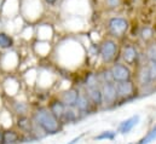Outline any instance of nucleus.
Returning a JSON list of instances; mask_svg holds the SVG:
<instances>
[{
  "instance_id": "nucleus-24",
  "label": "nucleus",
  "mask_w": 156,
  "mask_h": 144,
  "mask_svg": "<svg viewBox=\"0 0 156 144\" xmlns=\"http://www.w3.org/2000/svg\"><path fill=\"white\" fill-rule=\"evenodd\" d=\"M116 136V132L115 131H104L102 133H99L98 136L94 137L96 141H104V139H108V141H113Z\"/></svg>"
},
{
  "instance_id": "nucleus-6",
  "label": "nucleus",
  "mask_w": 156,
  "mask_h": 144,
  "mask_svg": "<svg viewBox=\"0 0 156 144\" xmlns=\"http://www.w3.org/2000/svg\"><path fill=\"white\" fill-rule=\"evenodd\" d=\"M109 69L112 72L114 82H122V81H129V80H132V70L126 64L114 63Z\"/></svg>"
},
{
  "instance_id": "nucleus-31",
  "label": "nucleus",
  "mask_w": 156,
  "mask_h": 144,
  "mask_svg": "<svg viewBox=\"0 0 156 144\" xmlns=\"http://www.w3.org/2000/svg\"><path fill=\"white\" fill-rule=\"evenodd\" d=\"M129 144H131V143H129Z\"/></svg>"
},
{
  "instance_id": "nucleus-23",
  "label": "nucleus",
  "mask_w": 156,
  "mask_h": 144,
  "mask_svg": "<svg viewBox=\"0 0 156 144\" xmlns=\"http://www.w3.org/2000/svg\"><path fill=\"white\" fill-rule=\"evenodd\" d=\"M98 84H99V80H98V76H97V74L90 73V74L86 76V80H85V85H86V87L98 86Z\"/></svg>"
},
{
  "instance_id": "nucleus-8",
  "label": "nucleus",
  "mask_w": 156,
  "mask_h": 144,
  "mask_svg": "<svg viewBox=\"0 0 156 144\" xmlns=\"http://www.w3.org/2000/svg\"><path fill=\"white\" fill-rule=\"evenodd\" d=\"M85 93L94 107H99V106L103 104V97H102V91H101L99 86L86 87Z\"/></svg>"
},
{
  "instance_id": "nucleus-12",
  "label": "nucleus",
  "mask_w": 156,
  "mask_h": 144,
  "mask_svg": "<svg viewBox=\"0 0 156 144\" xmlns=\"http://www.w3.org/2000/svg\"><path fill=\"white\" fill-rule=\"evenodd\" d=\"M139 122V115H133L131 117H128L127 120L122 121L119 125V132L122 135H126L128 132H131L133 130V127Z\"/></svg>"
},
{
  "instance_id": "nucleus-7",
  "label": "nucleus",
  "mask_w": 156,
  "mask_h": 144,
  "mask_svg": "<svg viewBox=\"0 0 156 144\" xmlns=\"http://www.w3.org/2000/svg\"><path fill=\"white\" fill-rule=\"evenodd\" d=\"M121 57H122V61L125 62L126 66H128V67L137 66L138 64V61H139L138 49L134 45H126L122 49Z\"/></svg>"
},
{
  "instance_id": "nucleus-20",
  "label": "nucleus",
  "mask_w": 156,
  "mask_h": 144,
  "mask_svg": "<svg viewBox=\"0 0 156 144\" xmlns=\"http://www.w3.org/2000/svg\"><path fill=\"white\" fill-rule=\"evenodd\" d=\"M145 58L148 62H156V42H149L145 49Z\"/></svg>"
},
{
  "instance_id": "nucleus-10",
  "label": "nucleus",
  "mask_w": 156,
  "mask_h": 144,
  "mask_svg": "<svg viewBox=\"0 0 156 144\" xmlns=\"http://www.w3.org/2000/svg\"><path fill=\"white\" fill-rule=\"evenodd\" d=\"M137 84L140 87L148 86L151 84V77H150V73H149V68L147 64H143L138 68L137 72Z\"/></svg>"
},
{
  "instance_id": "nucleus-9",
  "label": "nucleus",
  "mask_w": 156,
  "mask_h": 144,
  "mask_svg": "<svg viewBox=\"0 0 156 144\" xmlns=\"http://www.w3.org/2000/svg\"><path fill=\"white\" fill-rule=\"evenodd\" d=\"M79 90L76 88H70V90H67L64 91L61 97H59V101L66 106V107H75V103L78 101L79 97Z\"/></svg>"
},
{
  "instance_id": "nucleus-11",
  "label": "nucleus",
  "mask_w": 156,
  "mask_h": 144,
  "mask_svg": "<svg viewBox=\"0 0 156 144\" xmlns=\"http://www.w3.org/2000/svg\"><path fill=\"white\" fill-rule=\"evenodd\" d=\"M93 104L91 103V101L88 99V97L86 96V93H79L78 101L75 103V108L78 109L80 113H83V114H87L92 110Z\"/></svg>"
},
{
  "instance_id": "nucleus-3",
  "label": "nucleus",
  "mask_w": 156,
  "mask_h": 144,
  "mask_svg": "<svg viewBox=\"0 0 156 144\" xmlns=\"http://www.w3.org/2000/svg\"><path fill=\"white\" fill-rule=\"evenodd\" d=\"M107 28H108V33L114 39H121L128 32L129 22L125 17L115 16V17H112L108 20Z\"/></svg>"
},
{
  "instance_id": "nucleus-21",
  "label": "nucleus",
  "mask_w": 156,
  "mask_h": 144,
  "mask_svg": "<svg viewBox=\"0 0 156 144\" xmlns=\"http://www.w3.org/2000/svg\"><path fill=\"white\" fill-rule=\"evenodd\" d=\"M97 76H98V80H99L101 84H104V82H114L110 69H104V70H102L99 74H97Z\"/></svg>"
},
{
  "instance_id": "nucleus-18",
  "label": "nucleus",
  "mask_w": 156,
  "mask_h": 144,
  "mask_svg": "<svg viewBox=\"0 0 156 144\" xmlns=\"http://www.w3.org/2000/svg\"><path fill=\"white\" fill-rule=\"evenodd\" d=\"M12 111L17 114V116H26L29 113V106L24 102H13L12 103Z\"/></svg>"
},
{
  "instance_id": "nucleus-25",
  "label": "nucleus",
  "mask_w": 156,
  "mask_h": 144,
  "mask_svg": "<svg viewBox=\"0 0 156 144\" xmlns=\"http://www.w3.org/2000/svg\"><path fill=\"white\" fill-rule=\"evenodd\" d=\"M147 66H148V68H149L151 82H156V62H148Z\"/></svg>"
},
{
  "instance_id": "nucleus-27",
  "label": "nucleus",
  "mask_w": 156,
  "mask_h": 144,
  "mask_svg": "<svg viewBox=\"0 0 156 144\" xmlns=\"http://www.w3.org/2000/svg\"><path fill=\"white\" fill-rule=\"evenodd\" d=\"M58 1H59V0H44V2H45L46 5H48V6H53V5H56Z\"/></svg>"
},
{
  "instance_id": "nucleus-1",
  "label": "nucleus",
  "mask_w": 156,
  "mask_h": 144,
  "mask_svg": "<svg viewBox=\"0 0 156 144\" xmlns=\"http://www.w3.org/2000/svg\"><path fill=\"white\" fill-rule=\"evenodd\" d=\"M32 119L46 132V135H56L63 128V122L58 120L46 107H39L35 109L32 115Z\"/></svg>"
},
{
  "instance_id": "nucleus-28",
  "label": "nucleus",
  "mask_w": 156,
  "mask_h": 144,
  "mask_svg": "<svg viewBox=\"0 0 156 144\" xmlns=\"http://www.w3.org/2000/svg\"><path fill=\"white\" fill-rule=\"evenodd\" d=\"M81 137H82V136H79V137H76V138H74V139H73L70 143H68V144H75L76 142H79V141L81 139Z\"/></svg>"
},
{
  "instance_id": "nucleus-29",
  "label": "nucleus",
  "mask_w": 156,
  "mask_h": 144,
  "mask_svg": "<svg viewBox=\"0 0 156 144\" xmlns=\"http://www.w3.org/2000/svg\"><path fill=\"white\" fill-rule=\"evenodd\" d=\"M0 144H4V137H2V130L0 128Z\"/></svg>"
},
{
  "instance_id": "nucleus-13",
  "label": "nucleus",
  "mask_w": 156,
  "mask_h": 144,
  "mask_svg": "<svg viewBox=\"0 0 156 144\" xmlns=\"http://www.w3.org/2000/svg\"><path fill=\"white\" fill-rule=\"evenodd\" d=\"M33 124H34L33 119L29 117L28 115H26V116H18L17 117V126H18V128L22 132L27 133V135H30L32 128H33Z\"/></svg>"
},
{
  "instance_id": "nucleus-15",
  "label": "nucleus",
  "mask_w": 156,
  "mask_h": 144,
  "mask_svg": "<svg viewBox=\"0 0 156 144\" xmlns=\"http://www.w3.org/2000/svg\"><path fill=\"white\" fill-rule=\"evenodd\" d=\"M139 38L145 44L151 42L154 40V38H155V29L153 27H150V26H143L139 29Z\"/></svg>"
},
{
  "instance_id": "nucleus-5",
  "label": "nucleus",
  "mask_w": 156,
  "mask_h": 144,
  "mask_svg": "<svg viewBox=\"0 0 156 144\" xmlns=\"http://www.w3.org/2000/svg\"><path fill=\"white\" fill-rule=\"evenodd\" d=\"M101 91H102V97H103V104L105 107H113V106L116 104L119 98H117L115 82H104V84H102Z\"/></svg>"
},
{
  "instance_id": "nucleus-14",
  "label": "nucleus",
  "mask_w": 156,
  "mask_h": 144,
  "mask_svg": "<svg viewBox=\"0 0 156 144\" xmlns=\"http://www.w3.org/2000/svg\"><path fill=\"white\" fill-rule=\"evenodd\" d=\"M66 108H67V107H66L59 99H55V101H52V102L50 103V106H48L50 111H51L58 120H61V121H62L63 114H64V111H66Z\"/></svg>"
},
{
  "instance_id": "nucleus-17",
  "label": "nucleus",
  "mask_w": 156,
  "mask_h": 144,
  "mask_svg": "<svg viewBox=\"0 0 156 144\" xmlns=\"http://www.w3.org/2000/svg\"><path fill=\"white\" fill-rule=\"evenodd\" d=\"M15 45V40L12 35L5 32H0V49L1 50H10Z\"/></svg>"
},
{
  "instance_id": "nucleus-19",
  "label": "nucleus",
  "mask_w": 156,
  "mask_h": 144,
  "mask_svg": "<svg viewBox=\"0 0 156 144\" xmlns=\"http://www.w3.org/2000/svg\"><path fill=\"white\" fill-rule=\"evenodd\" d=\"M2 137H4V144H16L20 142V135L12 130L2 131Z\"/></svg>"
},
{
  "instance_id": "nucleus-16",
  "label": "nucleus",
  "mask_w": 156,
  "mask_h": 144,
  "mask_svg": "<svg viewBox=\"0 0 156 144\" xmlns=\"http://www.w3.org/2000/svg\"><path fill=\"white\" fill-rule=\"evenodd\" d=\"M79 114H80V111L75 107H67L64 114H63V117H62V122L66 124V122H74V121H76Z\"/></svg>"
},
{
  "instance_id": "nucleus-22",
  "label": "nucleus",
  "mask_w": 156,
  "mask_h": 144,
  "mask_svg": "<svg viewBox=\"0 0 156 144\" xmlns=\"http://www.w3.org/2000/svg\"><path fill=\"white\" fill-rule=\"evenodd\" d=\"M155 139H156V125L139 141L138 144H149L151 143V142H154Z\"/></svg>"
},
{
  "instance_id": "nucleus-30",
  "label": "nucleus",
  "mask_w": 156,
  "mask_h": 144,
  "mask_svg": "<svg viewBox=\"0 0 156 144\" xmlns=\"http://www.w3.org/2000/svg\"><path fill=\"white\" fill-rule=\"evenodd\" d=\"M153 1H156V0H153Z\"/></svg>"
},
{
  "instance_id": "nucleus-2",
  "label": "nucleus",
  "mask_w": 156,
  "mask_h": 144,
  "mask_svg": "<svg viewBox=\"0 0 156 144\" xmlns=\"http://www.w3.org/2000/svg\"><path fill=\"white\" fill-rule=\"evenodd\" d=\"M119 55V44L115 39H105L99 45V57L103 63H114Z\"/></svg>"
},
{
  "instance_id": "nucleus-26",
  "label": "nucleus",
  "mask_w": 156,
  "mask_h": 144,
  "mask_svg": "<svg viewBox=\"0 0 156 144\" xmlns=\"http://www.w3.org/2000/svg\"><path fill=\"white\" fill-rule=\"evenodd\" d=\"M122 0H105V7L109 10H116L120 7Z\"/></svg>"
},
{
  "instance_id": "nucleus-4",
  "label": "nucleus",
  "mask_w": 156,
  "mask_h": 144,
  "mask_svg": "<svg viewBox=\"0 0 156 144\" xmlns=\"http://www.w3.org/2000/svg\"><path fill=\"white\" fill-rule=\"evenodd\" d=\"M115 86L119 101H129L137 96V86L132 80L115 82Z\"/></svg>"
}]
</instances>
